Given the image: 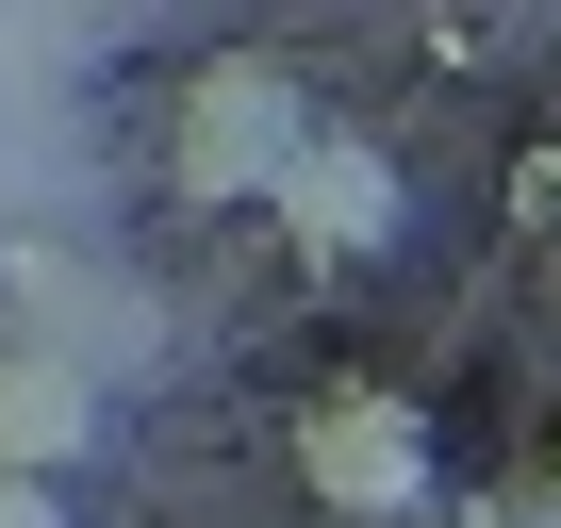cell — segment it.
<instances>
[{
	"instance_id": "cell-1",
	"label": "cell",
	"mask_w": 561,
	"mask_h": 528,
	"mask_svg": "<svg viewBox=\"0 0 561 528\" xmlns=\"http://www.w3.org/2000/svg\"><path fill=\"white\" fill-rule=\"evenodd\" d=\"M298 479H314V512H347V528H430V512H446V446H430V413L380 397V380H331V397L298 413Z\"/></svg>"
},
{
	"instance_id": "cell-2",
	"label": "cell",
	"mask_w": 561,
	"mask_h": 528,
	"mask_svg": "<svg viewBox=\"0 0 561 528\" xmlns=\"http://www.w3.org/2000/svg\"><path fill=\"white\" fill-rule=\"evenodd\" d=\"M314 133H331V116L298 100V67H215V83L182 100V133H165V182H182V198H280Z\"/></svg>"
},
{
	"instance_id": "cell-3",
	"label": "cell",
	"mask_w": 561,
	"mask_h": 528,
	"mask_svg": "<svg viewBox=\"0 0 561 528\" xmlns=\"http://www.w3.org/2000/svg\"><path fill=\"white\" fill-rule=\"evenodd\" d=\"M264 215H280V248H298V264H380V248L413 231V182H397L380 133H314L298 182H280Z\"/></svg>"
},
{
	"instance_id": "cell-4",
	"label": "cell",
	"mask_w": 561,
	"mask_h": 528,
	"mask_svg": "<svg viewBox=\"0 0 561 528\" xmlns=\"http://www.w3.org/2000/svg\"><path fill=\"white\" fill-rule=\"evenodd\" d=\"M100 429H116V397L83 380V364H0V462H18V479H83L100 462Z\"/></svg>"
},
{
	"instance_id": "cell-5",
	"label": "cell",
	"mask_w": 561,
	"mask_h": 528,
	"mask_svg": "<svg viewBox=\"0 0 561 528\" xmlns=\"http://www.w3.org/2000/svg\"><path fill=\"white\" fill-rule=\"evenodd\" d=\"M0 528H83V495H67V479H18V462H0Z\"/></svg>"
},
{
	"instance_id": "cell-6",
	"label": "cell",
	"mask_w": 561,
	"mask_h": 528,
	"mask_svg": "<svg viewBox=\"0 0 561 528\" xmlns=\"http://www.w3.org/2000/svg\"><path fill=\"white\" fill-rule=\"evenodd\" d=\"M430 528H545V512H528V495H446Z\"/></svg>"
},
{
	"instance_id": "cell-7",
	"label": "cell",
	"mask_w": 561,
	"mask_h": 528,
	"mask_svg": "<svg viewBox=\"0 0 561 528\" xmlns=\"http://www.w3.org/2000/svg\"><path fill=\"white\" fill-rule=\"evenodd\" d=\"M528 215H561V165H528Z\"/></svg>"
},
{
	"instance_id": "cell-8",
	"label": "cell",
	"mask_w": 561,
	"mask_h": 528,
	"mask_svg": "<svg viewBox=\"0 0 561 528\" xmlns=\"http://www.w3.org/2000/svg\"><path fill=\"white\" fill-rule=\"evenodd\" d=\"M545 512H561V462H545Z\"/></svg>"
}]
</instances>
